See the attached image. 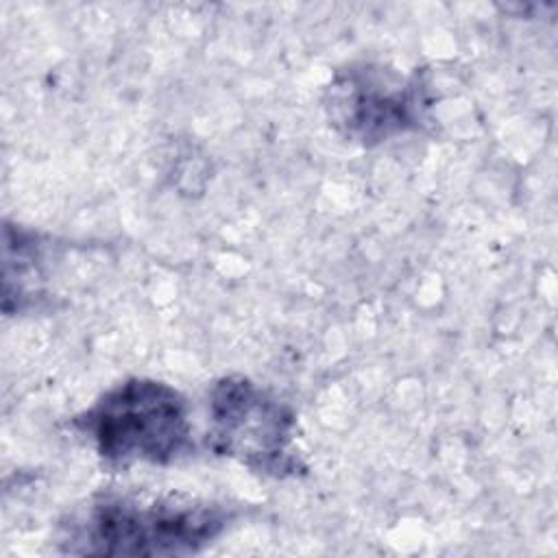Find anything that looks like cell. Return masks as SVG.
Instances as JSON below:
<instances>
[{"instance_id": "cell-1", "label": "cell", "mask_w": 558, "mask_h": 558, "mask_svg": "<svg viewBox=\"0 0 558 558\" xmlns=\"http://www.w3.org/2000/svg\"><path fill=\"white\" fill-rule=\"evenodd\" d=\"M220 504L194 499L102 497L63 525L61 549L76 556H190L231 523Z\"/></svg>"}, {"instance_id": "cell-2", "label": "cell", "mask_w": 558, "mask_h": 558, "mask_svg": "<svg viewBox=\"0 0 558 558\" xmlns=\"http://www.w3.org/2000/svg\"><path fill=\"white\" fill-rule=\"evenodd\" d=\"M74 427L116 464H168L192 451L190 405L157 379L133 377L113 386L74 418Z\"/></svg>"}, {"instance_id": "cell-3", "label": "cell", "mask_w": 558, "mask_h": 558, "mask_svg": "<svg viewBox=\"0 0 558 558\" xmlns=\"http://www.w3.org/2000/svg\"><path fill=\"white\" fill-rule=\"evenodd\" d=\"M294 412L242 375L218 379L209 392L207 445L255 473L288 477L303 471L294 449Z\"/></svg>"}, {"instance_id": "cell-4", "label": "cell", "mask_w": 558, "mask_h": 558, "mask_svg": "<svg viewBox=\"0 0 558 558\" xmlns=\"http://www.w3.org/2000/svg\"><path fill=\"white\" fill-rule=\"evenodd\" d=\"M425 85L414 74L392 81L381 70H349L329 85L331 122L351 140L375 144L414 129L421 120Z\"/></svg>"}, {"instance_id": "cell-5", "label": "cell", "mask_w": 558, "mask_h": 558, "mask_svg": "<svg viewBox=\"0 0 558 558\" xmlns=\"http://www.w3.org/2000/svg\"><path fill=\"white\" fill-rule=\"evenodd\" d=\"M4 262H15V272H4V286L17 283L13 292L4 294V303L17 301V310L37 292V281H41L39 270V242L33 233L7 225L4 229Z\"/></svg>"}]
</instances>
